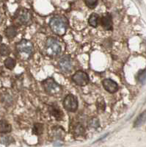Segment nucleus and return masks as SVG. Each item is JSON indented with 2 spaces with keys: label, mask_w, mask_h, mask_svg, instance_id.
I'll return each mask as SVG.
<instances>
[{
  "label": "nucleus",
  "mask_w": 146,
  "mask_h": 147,
  "mask_svg": "<svg viewBox=\"0 0 146 147\" xmlns=\"http://www.w3.org/2000/svg\"><path fill=\"white\" fill-rule=\"evenodd\" d=\"M49 27L55 35L63 36L66 33L68 30V22L65 17L62 16H55L51 18Z\"/></svg>",
  "instance_id": "1"
},
{
  "label": "nucleus",
  "mask_w": 146,
  "mask_h": 147,
  "mask_svg": "<svg viewBox=\"0 0 146 147\" xmlns=\"http://www.w3.org/2000/svg\"><path fill=\"white\" fill-rule=\"evenodd\" d=\"M62 51L61 45L57 39L50 37L46 42V52L51 57H56Z\"/></svg>",
  "instance_id": "2"
},
{
  "label": "nucleus",
  "mask_w": 146,
  "mask_h": 147,
  "mask_svg": "<svg viewBox=\"0 0 146 147\" xmlns=\"http://www.w3.org/2000/svg\"><path fill=\"white\" fill-rule=\"evenodd\" d=\"M42 85L45 91L51 96L59 94L62 91L61 86L52 77L47 78L46 80H43Z\"/></svg>",
  "instance_id": "3"
},
{
  "label": "nucleus",
  "mask_w": 146,
  "mask_h": 147,
  "mask_svg": "<svg viewBox=\"0 0 146 147\" xmlns=\"http://www.w3.org/2000/svg\"><path fill=\"white\" fill-rule=\"evenodd\" d=\"M17 49L23 59L29 58L34 52L33 45L27 40H22L17 44Z\"/></svg>",
  "instance_id": "4"
},
{
  "label": "nucleus",
  "mask_w": 146,
  "mask_h": 147,
  "mask_svg": "<svg viewBox=\"0 0 146 147\" xmlns=\"http://www.w3.org/2000/svg\"><path fill=\"white\" fill-rule=\"evenodd\" d=\"M63 107L67 111L71 113H75L78 109L79 102L77 96H75L73 94H68L65 97V99L63 102Z\"/></svg>",
  "instance_id": "5"
},
{
  "label": "nucleus",
  "mask_w": 146,
  "mask_h": 147,
  "mask_svg": "<svg viewBox=\"0 0 146 147\" xmlns=\"http://www.w3.org/2000/svg\"><path fill=\"white\" fill-rule=\"evenodd\" d=\"M72 80L79 86H85L90 82V78L86 72L83 71H77L72 76Z\"/></svg>",
  "instance_id": "6"
},
{
  "label": "nucleus",
  "mask_w": 146,
  "mask_h": 147,
  "mask_svg": "<svg viewBox=\"0 0 146 147\" xmlns=\"http://www.w3.org/2000/svg\"><path fill=\"white\" fill-rule=\"evenodd\" d=\"M16 21L20 24H27L31 22L32 15L30 10L26 8H20L15 15Z\"/></svg>",
  "instance_id": "7"
},
{
  "label": "nucleus",
  "mask_w": 146,
  "mask_h": 147,
  "mask_svg": "<svg viewBox=\"0 0 146 147\" xmlns=\"http://www.w3.org/2000/svg\"><path fill=\"white\" fill-rule=\"evenodd\" d=\"M59 67L63 72H70L73 69L72 60L69 55H65L60 59Z\"/></svg>",
  "instance_id": "8"
},
{
  "label": "nucleus",
  "mask_w": 146,
  "mask_h": 147,
  "mask_svg": "<svg viewBox=\"0 0 146 147\" xmlns=\"http://www.w3.org/2000/svg\"><path fill=\"white\" fill-rule=\"evenodd\" d=\"M102 85L105 90L110 94H114L119 89L118 83L111 79H105L102 82Z\"/></svg>",
  "instance_id": "9"
},
{
  "label": "nucleus",
  "mask_w": 146,
  "mask_h": 147,
  "mask_svg": "<svg viewBox=\"0 0 146 147\" xmlns=\"http://www.w3.org/2000/svg\"><path fill=\"white\" fill-rule=\"evenodd\" d=\"M101 24L103 28L106 30H112L113 24L112 16L110 13H106L101 18Z\"/></svg>",
  "instance_id": "10"
},
{
  "label": "nucleus",
  "mask_w": 146,
  "mask_h": 147,
  "mask_svg": "<svg viewBox=\"0 0 146 147\" xmlns=\"http://www.w3.org/2000/svg\"><path fill=\"white\" fill-rule=\"evenodd\" d=\"M12 127L7 121H0V133L7 134L11 132Z\"/></svg>",
  "instance_id": "11"
},
{
  "label": "nucleus",
  "mask_w": 146,
  "mask_h": 147,
  "mask_svg": "<svg viewBox=\"0 0 146 147\" xmlns=\"http://www.w3.org/2000/svg\"><path fill=\"white\" fill-rule=\"evenodd\" d=\"M49 112L50 113L52 114V115H53L54 117L57 119H62L63 116V112L61 111L60 108L58 107H57V106H51L49 109Z\"/></svg>",
  "instance_id": "12"
},
{
  "label": "nucleus",
  "mask_w": 146,
  "mask_h": 147,
  "mask_svg": "<svg viewBox=\"0 0 146 147\" xmlns=\"http://www.w3.org/2000/svg\"><path fill=\"white\" fill-rule=\"evenodd\" d=\"M98 20H99V16H98V14L96 13H93L90 16V17H89L88 23H89V24L91 27H98Z\"/></svg>",
  "instance_id": "13"
},
{
  "label": "nucleus",
  "mask_w": 146,
  "mask_h": 147,
  "mask_svg": "<svg viewBox=\"0 0 146 147\" xmlns=\"http://www.w3.org/2000/svg\"><path fill=\"white\" fill-rule=\"evenodd\" d=\"M17 32H17L16 27L14 26H10L5 30V35L10 39L13 38L14 37L16 36Z\"/></svg>",
  "instance_id": "14"
},
{
  "label": "nucleus",
  "mask_w": 146,
  "mask_h": 147,
  "mask_svg": "<svg viewBox=\"0 0 146 147\" xmlns=\"http://www.w3.org/2000/svg\"><path fill=\"white\" fill-rule=\"evenodd\" d=\"M73 134L77 136H83L85 134V129L81 124H78L73 128Z\"/></svg>",
  "instance_id": "15"
},
{
  "label": "nucleus",
  "mask_w": 146,
  "mask_h": 147,
  "mask_svg": "<svg viewBox=\"0 0 146 147\" xmlns=\"http://www.w3.org/2000/svg\"><path fill=\"white\" fill-rule=\"evenodd\" d=\"M145 122V111H144L143 113L140 114V115L137 118L135 123H134V127H141L143 124H144Z\"/></svg>",
  "instance_id": "16"
},
{
  "label": "nucleus",
  "mask_w": 146,
  "mask_h": 147,
  "mask_svg": "<svg viewBox=\"0 0 146 147\" xmlns=\"http://www.w3.org/2000/svg\"><path fill=\"white\" fill-rule=\"evenodd\" d=\"M5 67L7 68V69H10V70H12L13 69H14L16 65V62H15V60L14 59H13L12 57H7L6 60H5Z\"/></svg>",
  "instance_id": "17"
},
{
  "label": "nucleus",
  "mask_w": 146,
  "mask_h": 147,
  "mask_svg": "<svg viewBox=\"0 0 146 147\" xmlns=\"http://www.w3.org/2000/svg\"><path fill=\"white\" fill-rule=\"evenodd\" d=\"M145 69H143V70L139 71L137 75V80L142 85H145Z\"/></svg>",
  "instance_id": "18"
},
{
  "label": "nucleus",
  "mask_w": 146,
  "mask_h": 147,
  "mask_svg": "<svg viewBox=\"0 0 146 147\" xmlns=\"http://www.w3.org/2000/svg\"><path fill=\"white\" fill-rule=\"evenodd\" d=\"M14 141V139L12 137L8 136H0V144H5V145H9Z\"/></svg>",
  "instance_id": "19"
},
{
  "label": "nucleus",
  "mask_w": 146,
  "mask_h": 147,
  "mask_svg": "<svg viewBox=\"0 0 146 147\" xmlns=\"http://www.w3.org/2000/svg\"><path fill=\"white\" fill-rule=\"evenodd\" d=\"M43 124H39V123L35 124L33 129H32V132H33V134H35V135H36V136H40V135L43 133Z\"/></svg>",
  "instance_id": "20"
},
{
  "label": "nucleus",
  "mask_w": 146,
  "mask_h": 147,
  "mask_svg": "<svg viewBox=\"0 0 146 147\" xmlns=\"http://www.w3.org/2000/svg\"><path fill=\"white\" fill-rule=\"evenodd\" d=\"M97 105V108L99 110L100 112L102 111L104 112L105 110V108H106V105H105V102L103 99V98H98V100H97L96 102Z\"/></svg>",
  "instance_id": "21"
},
{
  "label": "nucleus",
  "mask_w": 146,
  "mask_h": 147,
  "mask_svg": "<svg viewBox=\"0 0 146 147\" xmlns=\"http://www.w3.org/2000/svg\"><path fill=\"white\" fill-rule=\"evenodd\" d=\"M88 125L90 126V127H93V128H98V127H100L99 121L96 118H92L91 119H90L89 122H88Z\"/></svg>",
  "instance_id": "22"
},
{
  "label": "nucleus",
  "mask_w": 146,
  "mask_h": 147,
  "mask_svg": "<svg viewBox=\"0 0 146 147\" xmlns=\"http://www.w3.org/2000/svg\"><path fill=\"white\" fill-rule=\"evenodd\" d=\"M10 53V50L9 47L5 45V44H2L1 47H0V54L3 56H7Z\"/></svg>",
  "instance_id": "23"
},
{
  "label": "nucleus",
  "mask_w": 146,
  "mask_h": 147,
  "mask_svg": "<svg viewBox=\"0 0 146 147\" xmlns=\"http://www.w3.org/2000/svg\"><path fill=\"white\" fill-rule=\"evenodd\" d=\"M85 5H87V7H88L90 9H94L98 5V1H95V0H87V1H85Z\"/></svg>",
  "instance_id": "24"
}]
</instances>
